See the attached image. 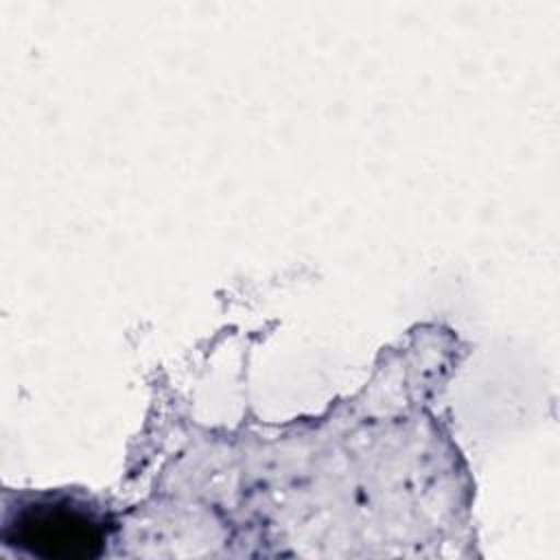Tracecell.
Instances as JSON below:
<instances>
[{
  "instance_id": "6da1fadb",
  "label": "cell",
  "mask_w": 560,
  "mask_h": 560,
  "mask_svg": "<svg viewBox=\"0 0 560 560\" xmlns=\"http://www.w3.org/2000/svg\"><path fill=\"white\" fill-rule=\"evenodd\" d=\"M107 536L105 514L70 494L24 499L7 521V540L42 558H92Z\"/></svg>"
}]
</instances>
